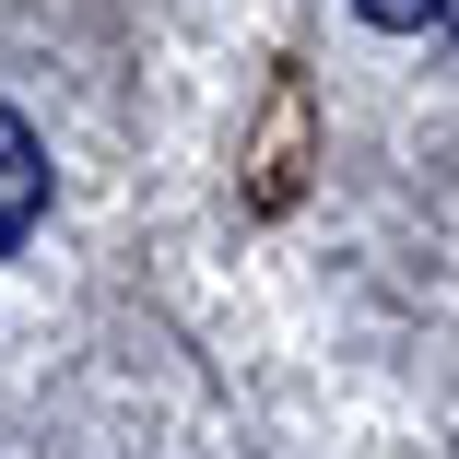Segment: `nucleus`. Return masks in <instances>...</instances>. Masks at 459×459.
Listing matches in <instances>:
<instances>
[{
  "label": "nucleus",
  "mask_w": 459,
  "mask_h": 459,
  "mask_svg": "<svg viewBox=\"0 0 459 459\" xmlns=\"http://www.w3.org/2000/svg\"><path fill=\"white\" fill-rule=\"evenodd\" d=\"M36 212H48V142H36L13 107H0V247H24Z\"/></svg>",
  "instance_id": "f257e3e1"
},
{
  "label": "nucleus",
  "mask_w": 459,
  "mask_h": 459,
  "mask_svg": "<svg viewBox=\"0 0 459 459\" xmlns=\"http://www.w3.org/2000/svg\"><path fill=\"white\" fill-rule=\"evenodd\" d=\"M365 24H389V36H412V24H436V0H353Z\"/></svg>",
  "instance_id": "f03ea898"
},
{
  "label": "nucleus",
  "mask_w": 459,
  "mask_h": 459,
  "mask_svg": "<svg viewBox=\"0 0 459 459\" xmlns=\"http://www.w3.org/2000/svg\"><path fill=\"white\" fill-rule=\"evenodd\" d=\"M436 13H447V36H459V0H436Z\"/></svg>",
  "instance_id": "7ed1b4c3"
}]
</instances>
